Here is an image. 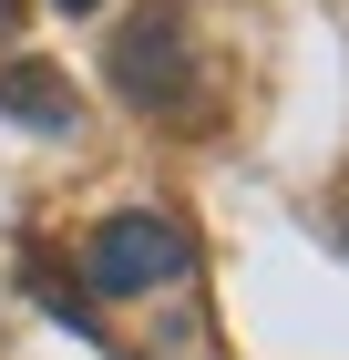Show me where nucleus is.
Listing matches in <instances>:
<instances>
[{
	"label": "nucleus",
	"mask_w": 349,
	"mask_h": 360,
	"mask_svg": "<svg viewBox=\"0 0 349 360\" xmlns=\"http://www.w3.org/2000/svg\"><path fill=\"white\" fill-rule=\"evenodd\" d=\"M103 72H113V93H124L134 113H164V124H206V103H216L185 11H164V0L113 31V62H103Z\"/></svg>",
	"instance_id": "obj_1"
},
{
	"label": "nucleus",
	"mask_w": 349,
	"mask_h": 360,
	"mask_svg": "<svg viewBox=\"0 0 349 360\" xmlns=\"http://www.w3.org/2000/svg\"><path fill=\"white\" fill-rule=\"evenodd\" d=\"M52 11H103V0H52Z\"/></svg>",
	"instance_id": "obj_5"
},
{
	"label": "nucleus",
	"mask_w": 349,
	"mask_h": 360,
	"mask_svg": "<svg viewBox=\"0 0 349 360\" xmlns=\"http://www.w3.org/2000/svg\"><path fill=\"white\" fill-rule=\"evenodd\" d=\"M11 21H21V0H0V31H11Z\"/></svg>",
	"instance_id": "obj_4"
},
{
	"label": "nucleus",
	"mask_w": 349,
	"mask_h": 360,
	"mask_svg": "<svg viewBox=\"0 0 349 360\" xmlns=\"http://www.w3.org/2000/svg\"><path fill=\"white\" fill-rule=\"evenodd\" d=\"M0 113L31 124V134H72L82 93H72V72H52V62H11V72H0Z\"/></svg>",
	"instance_id": "obj_3"
},
{
	"label": "nucleus",
	"mask_w": 349,
	"mask_h": 360,
	"mask_svg": "<svg viewBox=\"0 0 349 360\" xmlns=\"http://www.w3.org/2000/svg\"><path fill=\"white\" fill-rule=\"evenodd\" d=\"M82 278L103 288V299H154V288H185L195 278V237L154 206H124V217L93 226V248H82Z\"/></svg>",
	"instance_id": "obj_2"
}]
</instances>
